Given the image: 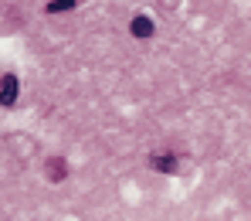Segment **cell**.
<instances>
[{
  "label": "cell",
  "mask_w": 251,
  "mask_h": 221,
  "mask_svg": "<svg viewBox=\"0 0 251 221\" xmlns=\"http://www.w3.org/2000/svg\"><path fill=\"white\" fill-rule=\"evenodd\" d=\"M17 102V75H3L0 79V106H14Z\"/></svg>",
  "instance_id": "1"
},
{
  "label": "cell",
  "mask_w": 251,
  "mask_h": 221,
  "mask_svg": "<svg viewBox=\"0 0 251 221\" xmlns=\"http://www.w3.org/2000/svg\"><path fill=\"white\" fill-rule=\"evenodd\" d=\"M150 164H153V170H160V174H173V170H176V157H153V160H150Z\"/></svg>",
  "instance_id": "2"
},
{
  "label": "cell",
  "mask_w": 251,
  "mask_h": 221,
  "mask_svg": "<svg viewBox=\"0 0 251 221\" xmlns=\"http://www.w3.org/2000/svg\"><path fill=\"white\" fill-rule=\"evenodd\" d=\"M132 34L136 38H150L153 34V21L150 17H132Z\"/></svg>",
  "instance_id": "3"
},
{
  "label": "cell",
  "mask_w": 251,
  "mask_h": 221,
  "mask_svg": "<svg viewBox=\"0 0 251 221\" xmlns=\"http://www.w3.org/2000/svg\"><path fill=\"white\" fill-rule=\"evenodd\" d=\"M72 7H75V0H51L48 14H61V10H72Z\"/></svg>",
  "instance_id": "4"
},
{
  "label": "cell",
  "mask_w": 251,
  "mask_h": 221,
  "mask_svg": "<svg viewBox=\"0 0 251 221\" xmlns=\"http://www.w3.org/2000/svg\"><path fill=\"white\" fill-rule=\"evenodd\" d=\"M48 167H51V177H54V180H61V177H65V164H61V160H51Z\"/></svg>",
  "instance_id": "5"
}]
</instances>
